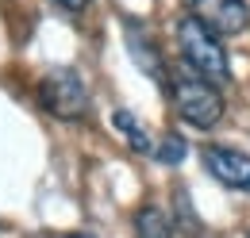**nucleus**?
<instances>
[{
    "instance_id": "obj_1",
    "label": "nucleus",
    "mask_w": 250,
    "mask_h": 238,
    "mask_svg": "<svg viewBox=\"0 0 250 238\" xmlns=\"http://www.w3.org/2000/svg\"><path fill=\"white\" fill-rule=\"evenodd\" d=\"M166 92H169L173 112L185 119L188 127L208 131V127H216L219 119H223V108H227L223 104V92L212 81H204L192 69H185V65H177V69L166 73Z\"/></svg>"
},
{
    "instance_id": "obj_6",
    "label": "nucleus",
    "mask_w": 250,
    "mask_h": 238,
    "mask_svg": "<svg viewBox=\"0 0 250 238\" xmlns=\"http://www.w3.org/2000/svg\"><path fill=\"white\" fill-rule=\"evenodd\" d=\"M124 35H127V50H131L135 65H139V69H143L150 81H158V85L166 89V73H169V65H166L162 50H158L154 35L143 27L139 20H127V23H124Z\"/></svg>"
},
{
    "instance_id": "obj_3",
    "label": "nucleus",
    "mask_w": 250,
    "mask_h": 238,
    "mask_svg": "<svg viewBox=\"0 0 250 238\" xmlns=\"http://www.w3.org/2000/svg\"><path fill=\"white\" fill-rule=\"evenodd\" d=\"M39 104L54 119H85L89 116V89L77 69H46L39 77Z\"/></svg>"
},
{
    "instance_id": "obj_7",
    "label": "nucleus",
    "mask_w": 250,
    "mask_h": 238,
    "mask_svg": "<svg viewBox=\"0 0 250 238\" xmlns=\"http://www.w3.org/2000/svg\"><path fill=\"white\" fill-rule=\"evenodd\" d=\"M135 238H173V223L158 204H143L135 211Z\"/></svg>"
},
{
    "instance_id": "obj_5",
    "label": "nucleus",
    "mask_w": 250,
    "mask_h": 238,
    "mask_svg": "<svg viewBox=\"0 0 250 238\" xmlns=\"http://www.w3.org/2000/svg\"><path fill=\"white\" fill-rule=\"evenodd\" d=\"M200 161H204V169H208L219 184L239 188V192L250 188V154L231 150V146H212V142H208V146L200 150Z\"/></svg>"
},
{
    "instance_id": "obj_11",
    "label": "nucleus",
    "mask_w": 250,
    "mask_h": 238,
    "mask_svg": "<svg viewBox=\"0 0 250 238\" xmlns=\"http://www.w3.org/2000/svg\"><path fill=\"white\" fill-rule=\"evenodd\" d=\"M62 238H93V235H85V231H69V235H62Z\"/></svg>"
},
{
    "instance_id": "obj_9",
    "label": "nucleus",
    "mask_w": 250,
    "mask_h": 238,
    "mask_svg": "<svg viewBox=\"0 0 250 238\" xmlns=\"http://www.w3.org/2000/svg\"><path fill=\"white\" fill-rule=\"evenodd\" d=\"M185 154H188V146H185V139L177 135V131H166L162 139L154 142V161H162V165H181L185 161Z\"/></svg>"
},
{
    "instance_id": "obj_8",
    "label": "nucleus",
    "mask_w": 250,
    "mask_h": 238,
    "mask_svg": "<svg viewBox=\"0 0 250 238\" xmlns=\"http://www.w3.org/2000/svg\"><path fill=\"white\" fill-rule=\"evenodd\" d=\"M112 123H116V131L127 139V146L135 150V154H154V139H150V131H146L139 119L131 116V112H124V108H120V112L112 116Z\"/></svg>"
},
{
    "instance_id": "obj_4",
    "label": "nucleus",
    "mask_w": 250,
    "mask_h": 238,
    "mask_svg": "<svg viewBox=\"0 0 250 238\" xmlns=\"http://www.w3.org/2000/svg\"><path fill=\"white\" fill-rule=\"evenodd\" d=\"M188 8V16L196 23L212 31V35H239L250 23L247 0H181Z\"/></svg>"
},
{
    "instance_id": "obj_2",
    "label": "nucleus",
    "mask_w": 250,
    "mask_h": 238,
    "mask_svg": "<svg viewBox=\"0 0 250 238\" xmlns=\"http://www.w3.org/2000/svg\"><path fill=\"white\" fill-rule=\"evenodd\" d=\"M177 46H181V58H185V69H192L196 77L212 81V85H223L231 81V58H227V46L219 42V35L196 23L192 16H181L177 20Z\"/></svg>"
},
{
    "instance_id": "obj_10",
    "label": "nucleus",
    "mask_w": 250,
    "mask_h": 238,
    "mask_svg": "<svg viewBox=\"0 0 250 238\" xmlns=\"http://www.w3.org/2000/svg\"><path fill=\"white\" fill-rule=\"evenodd\" d=\"M58 4H62L65 12H85V8L93 4V0H58Z\"/></svg>"
}]
</instances>
